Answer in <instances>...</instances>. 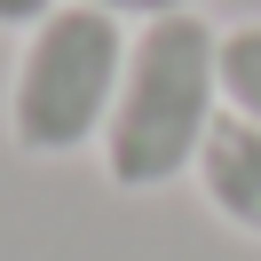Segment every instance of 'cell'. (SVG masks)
Wrapping results in <instances>:
<instances>
[{
  "label": "cell",
  "mask_w": 261,
  "mask_h": 261,
  "mask_svg": "<svg viewBox=\"0 0 261 261\" xmlns=\"http://www.w3.org/2000/svg\"><path fill=\"white\" fill-rule=\"evenodd\" d=\"M214 32L206 16H159L127 40L119 103L103 119V174L111 190H166L198 166L214 119H222V80H214Z\"/></svg>",
  "instance_id": "cell-1"
},
{
  "label": "cell",
  "mask_w": 261,
  "mask_h": 261,
  "mask_svg": "<svg viewBox=\"0 0 261 261\" xmlns=\"http://www.w3.org/2000/svg\"><path fill=\"white\" fill-rule=\"evenodd\" d=\"M119 71H127V24L87 0H64L24 32V56L8 71V143L24 159H71L103 143Z\"/></svg>",
  "instance_id": "cell-2"
},
{
  "label": "cell",
  "mask_w": 261,
  "mask_h": 261,
  "mask_svg": "<svg viewBox=\"0 0 261 261\" xmlns=\"http://www.w3.org/2000/svg\"><path fill=\"white\" fill-rule=\"evenodd\" d=\"M190 182H198V198L229 229L261 238V127H245V119L222 111L214 135H206V150H198V166H190Z\"/></svg>",
  "instance_id": "cell-3"
},
{
  "label": "cell",
  "mask_w": 261,
  "mask_h": 261,
  "mask_svg": "<svg viewBox=\"0 0 261 261\" xmlns=\"http://www.w3.org/2000/svg\"><path fill=\"white\" fill-rule=\"evenodd\" d=\"M214 80H222V111L261 127V24H229L214 48Z\"/></svg>",
  "instance_id": "cell-4"
},
{
  "label": "cell",
  "mask_w": 261,
  "mask_h": 261,
  "mask_svg": "<svg viewBox=\"0 0 261 261\" xmlns=\"http://www.w3.org/2000/svg\"><path fill=\"white\" fill-rule=\"evenodd\" d=\"M87 8H103L119 24H159V16H190L198 0H87Z\"/></svg>",
  "instance_id": "cell-5"
},
{
  "label": "cell",
  "mask_w": 261,
  "mask_h": 261,
  "mask_svg": "<svg viewBox=\"0 0 261 261\" xmlns=\"http://www.w3.org/2000/svg\"><path fill=\"white\" fill-rule=\"evenodd\" d=\"M64 0H0V32H32L40 16H56Z\"/></svg>",
  "instance_id": "cell-6"
}]
</instances>
